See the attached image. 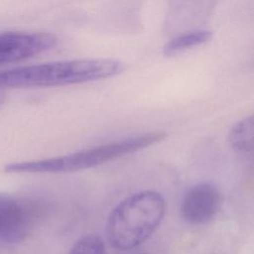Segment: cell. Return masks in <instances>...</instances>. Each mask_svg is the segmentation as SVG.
<instances>
[{
	"instance_id": "cell-11",
	"label": "cell",
	"mask_w": 254,
	"mask_h": 254,
	"mask_svg": "<svg viewBox=\"0 0 254 254\" xmlns=\"http://www.w3.org/2000/svg\"><path fill=\"white\" fill-rule=\"evenodd\" d=\"M4 101H5V94H4L3 90L0 89V106L4 103Z\"/></svg>"
},
{
	"instance_id": "cell-3",
	"label": "cell",
	"mask_w": 254,
	"mask_h": 254,
	"mask_svg": "<svg viewBox=\"0 0 254 254\" xmlns=\"http://www.w3.org/2000/svg\"><path fill=\"white\" fill-rule=\"evenodd\" d=\"M166 136L165 132H149L64 156L12 163L5 167V172L12 174H64L78 172L148 148L163 141Z\"/></svg>"
},
{
	"instance_id": "cell-2",
	"label": "cell",
	"mask_w": 254,
	"mask_h": 254,
	"mask_svg": "<svg viewBox=\"0 0 254 254\" xmlns=\"http://www.w3.org/2000/svg\"><path fill=\"white\" fill-rule=\"evenodd\" d=\"M166 213V201L156 190H142L121 200L110 212L106 237L117 250L133 249L144 243L159 227Z\"/></svg>"
},
{
	"instance_id": "cell-7",
	"label": "cell",
	"mask_w": 254,
	"mask_h": 254,
	"mask_svg": "<svg viewBox=\"0 0 254 254\" xmlns=\"http://www.w3.org/2000/svg\"><path fill=\"white\" fill-rule=\"evenodd\" d=\"M220 204L221 195L218 189L209 182H202L192 186L185 193L181 214L190 224H205L214 218Z\"/></svg>"
},
{
	"instance_id": "cell-10",
	"label": "cell",
	"mask_w": 254,
	"mask_h": 254,
	"mask_svg": "<svg viewBox=\"0 0 254 254\" xmlns=\"http://www.w3.org/2000/svg\"><path fill=\"white\" fill-rule=\"evenodd\" d=\"M68 254H106L101 237L96 234H86L77 239Z\"/></svg>"
},
{
	"instance_id": "cell-4",
	"label": "cell",
	"mask_w": 254,
	"mask_h": 254,
	"mask_svg": "<svg viewBox=\"0 0 254 254\" xmlns=\"http://www.w3.org/2000/svg\"><path fill=\"white\" fill-rule=\"evenodd\" d=\"M41 207L0 193V241L19 243L26 238Z\"/></svg>"
},
{
	"instance_id": "cell-12",
	"label": "cell",
	"mask_w": 254,
	"mask_h": 254,
	"mask_svg": "<svg viewBox=\"0 0 254 254\" xmlns=\"http://www.w3.org/2000/svg\"><path fill=\"white\" fill-rule=\"evenodd\" d=\"M138 254H147V253H138Z\"/></svg>"
},
{
	"instance_id": "cell-1",
	"label": "cell",
	"mask_w": 254,
	"mask_h": 254,
	"mask_svg": "<svg viewBox=\"0 0 254 254\" xmlns=\"http://www.w3.org/2000/svg\"><path fill=\"white\" fill-rule=\"evenodd\" d=\"M124 64L111 59L68 60L18 66L0 71V89L51 87L115 76Z\"/></svg>"
},
{
	"instance_id": "cell-9",
	"label": "cell",
	"mask_w": 254,
	"mask_h": 254,
	"mask_svg": "<svg viewBox=\"0 0 254 254\" xmlns=\"http://www.w3.org/2000/svg\"><path fill=\"white\" fill-rule=\"evenodd\" d=\"M228 142L233 150L243 155H251L254 150V119L252 115L235 123L229 131Z\"/></svg>"
},
{
	"instance_id": "cell-5",
	"label": "cell",
	"mask_w": 254,
	"mask_h": 254,
	"mask_svg": "<svg viewBox=\"0 0 254 254\" xmlns=\"http://www.w3.org/2000/svg\"><path fill=\"white\" fill-rule=\"evenodd\" d=\"M57 43V36L46 32H0V65L34 58Z\"/></svg>"
},
{
	"instance_id": "cell-8",
	"label": "cell",
	"mask_w": 254,
	"mask_h": 254,
	"mask_svg": "<svg viewBox=\"0 0 254 254\" xmlns=\"http://www.w3.org/2000/svg\"><path fill=\"white\" fill-rule=\"evenodd\" d=\"M212 38L211 31L205 29L192 30L173 36L163 47V54L166 57H173L189 49L203 45Z\"/></svg>"
},
{
	"instance_id": "cell-6",
	"label": "cell",
	"mask_w": 254,
	"mask_h": 254,
	"mask_svg": "<svg viewBox=\"0 0 254 254\" xmlns=\"http://www.w3.org/2000/svg\"><path fill=\"white\" fill-rule=\"evenodd\" d=\"M220 0H169L165 31L175 36L203 29Z\"/></svg>"
}]
</instances>
